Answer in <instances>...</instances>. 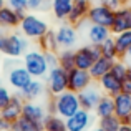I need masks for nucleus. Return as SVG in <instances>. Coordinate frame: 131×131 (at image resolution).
Instances as JSON below:
<instances>
[{"instance_id": "f257e3e1", "label": "nucleus", "mask_w": 131, "mask_h": 131, "mask_svg": "<svg viewBox=\"0 0 131 131\" xmlns=\"http://www.w3.org/2000/svg\"><path fill=\"white\" fill-rule=\"evenodd\" d=\"M78 110H81L80 100H78V93L67 90V91L60 93L57 96H51V100L48 101L47 111L51 113V115H58L63 119H67L70 116H73Z\"/></svg>"}, {"instance_id": "f03ea898", "label": "nucleus", "mask_w": 131, "mask_h": 131, "mask_svg": "<svg viewBox=\"0 0 131 131\" xmlns=\"http://www.w3.org/2000/svg\"><path fill=\"white\" fill-rule=\"evenodd\" d=\"M3 67L7 68V81L17 91H22L33 80V77L23 67V63H18V58H8L7 61H3Z\"/></svg>"}, {"instance_id": "7ed1b4c3", "label": "nucleus", "mask_w": 131, "mask_h": 131, "mask_svg": "<svg viewBox=\"0 0 131 131\" xmlns=\"http://www.w3.org/2000/svg\"><path fill=\"white\" fill-rule=\"evenodd\" d=\"M18 28H20V33H22L23 37H27L28 40L42 38L45 33L50 30L48 28V23L45 22L43 18L33 15V13H27V15L23 17L20 25H18Z\"/></svg>"}, {"instance_id": "20e7f679", "label": "nucleus", "mask_w": 131, "mask_h": 131, "mask_svg": "<svg viewBox=\"0 0 131 131\" xmlns=\"http://www.w3.org/2000/svg\"><path fill=\"white\" fill-rule=\"evenodd\" d=\"M23 67L28 70V73L33 78H38V80L47 77L48 70H50L42 50H28L23 55Z\"/></svg>"}, {"instance_id": "39448f33", "label": "nucleus", "mask_w": 131, "mask_h": 131, "mask_svg": "<svg viewBox=\"0 0 131 131\" xmlns=\"http://www.w3.org/2000/svg\"><path fill=\"white\" fill-rule=\"evenodd\" d=\"M47 91L48 95L57 96L68 90V71L61 67H55L47 73Z\"/></svg>"}, {"instance_id": "423d86ee", "label": "nucleus", "mask_w": 131, "mask_h": 131, "mask_svg": "<svg viewBox=\"0 0 131 131\" xmlns=\"http://www.w3.org/2000/svg\"><path fill=\"white\" fill-rule=\"evenodd\" d=\"M28 51V38L22 33H10L5 37L2 53L8 58H20Z\"/></svg>"}, {"instance_id": "0eeeda50", "label": "nucleus", "mask_w": 131, "mask_h": 131, "mask_svg": "<svg viewBox=\"0 0 131 131\" xmlns=\"http://www.w3.org/2000/svg\"><path fill=\"white\" fill-rule=\"evenodd\" d=\"M101 57V50L100 45H85L75 50V68L80 70H90L95 60Z\"/></svg>"}, {"instance_id": "6e6552de", "label": "nucleus", "mask_w": 131, "mask_h": 131, "mask_svg": "<svg viewBox=\"0 0 131 131\" xmlns=\"http://www.w3.org/2000/svg\"><path fill=\"white\" fill-rule=\"evenodd\" d=\"M55 35H57V42L60 50H73V47L78 43L77 27L71 25V23H61L55 30Z\"/></svg>"}, {"instance_id": "1a4fd4ad", "label": "nucleus", "mask_w": 131, "mask_h": 131, "mask_svg": "<svg viewBox=\"0 0 131 131\" xmlns=\"http://www.w3.org/2000/svg\"><path fill=\"white\" fill-rule=\"evenodd\" d=\"M103 96V91L101 88H100L98 81H93L91 85H88L85 90H81L80 93H78V100H80V105L83 110H86V111H95L96 105H98V101L101 100Z\"/></svg>"}, {"instance_id": "9d476101", "label": "nucleus", "mask_w": 131, "mask_h": 131, "mask_svg": "<svg viewBox=\"0 0 131 131\" xmlns=\"http://www.w3.org/2000/svg\"><path fill=\"white\" fill-rule=\"evenodd\" d=\"M113 18H115V10L111 8H106V7L100 5H91L88 12V17L86 20L93 25H101V27H106V28H111L113 25Z\"/></svg>"}, {"instance_id": "9b49d317", "label": "nucleus", "mask_w": 131, "mask_h": 131, "mask_svg": "<svg viewBox=\"0 0 131 131\" xmlns=\"http://www.w3.org/2000/svg\"><path fill=\"white\" fill-rule=\"evenodd\" d=\"M93 83V78L88 70H80V68H73L68 71V90L75 93H80L85 90L88 85Z\"/></svg>"}, {"instance_id": "f8f14e48", "label": "nucleus", "mask_w": 131, "mask_h": 131, "mask_svg": "<svg viewBox=\"0 0 131 131\" xmlns=\"http://www.w3.org/2000/svg\"><path fill=\"white\" fill-rule=\"evenodd\" d=\"M23 103H25V100L22 98V96L18 95V93H15V95H12V98H10V101L7 103L5 106H3L2 110H0V116H2L3 119H7V121L12 125L13 121H17V119L22 116V111H23Z\"/></svg>"}, {"instance_id": "ddd939ff", "label": "nucleus", "mask_w": 131, "mask_h": 131, "mask_svg": "<svg viewBox=\"0 0 131 131\" xmlns=\"http://www.w3.org/2000/svg\"><path fill=\"white\" fill-rule=\"evenodd\" d=\"M67 121V129L68 131H88L90 126L93 125V115L91 111L86 110H78L73 116L65 119Z\"/></svg>"}, {"instance_id": "4468645a", "label": "nucleus", "mask_w": 131, "mask_h": 131, "mask_svg": "<svg viewBox=\"0 0 131 131\" xmlns=\"http://www.w3.org/2000/svg\"><path fill=\"white\" fill-rule=\"evenodd\" d=\"M111 35L131 30V7H121L115 12V18H113L111 25Z\"/></svg>"}, {"instance_id": "2eb2a0df", "label": "nucleus", "mask_w": 131, "mask_h": 131, "mask_svg": "<svg viewBox=\"0 0 131 131\" xmlns=\"http://www.w3.org/2000/svg\"><path fill=\"white\" fill-rule=\"evenodd\" d=\"M90 8H91V2L90 0H73V7H71V12L68 15L67 22L77 27L78 23L86 20Z\"/></svg>"}, {"instance_id": "dca6fc26", "label": "nucleus", "mask_w": 131, "mask_h": 131, "mask_svg": "<svg viewBox=\"0 0 131 131\" xmlns=\"http://www.w3.org/2000/svg\"><path fill=\"white\" fill-rule=\"evenodd\" d=\"M98 85H100V88H101V91L105 93V95H110V96H116L118 93L123 91V81L119 80V78H116L111 71L103 75L98 80Z\"/></svg>"}, {"instance_id": "f3484780", "label": "nucleus", "mask_w": 131, "mask_h": 131, "mask_svg": "<svg viewBox=\"0 0 131 131\" xmlns=\"http://www.w3.org/2000/svg\"><path fill=\"white\" fill-rule=\"evenodd\" d=\"M22 115L25 116V118L35 121V123H40V125L43 126V119H45V116L48 115V111H47V108H45L42 103L25 101V103H23V111H22Z\"/></svg>"}, {"instance_id": "a211bd4d", "label": "nucleus", "mask_w": 131, "mask_h": 131, "mask_svg": "<svg viewBox=\"0 0 131 131\" xmlns=\"http://www.w3.org/2000/svg\"><path fill=\"white\" fill-rule=\"evenodd\" d=\"M45 91H47V85L42 80H38V78H33L22 91H18V95L25 101H37L40 96L45 95Z\"/></svg>"}, {"instance_id": "6ab92c4d", "label": "nucleus", "mask_w": 131, "mask_h": 131, "mask_svg": "<svg viewBox=\"0 0 131 131\" xmlns=\"http://www.w3.org/2000/svg\"><path fill=\"white\" fill-rule=\"evenodd\" d=\"M113 100H115V115L125 123L131 115V95H128L126 91H121L116 96H113Z\"/></svg>"}, {"instance_id": "aec40b11", "label": "nucleus", "mask_w": 131, "mask_h": 131, "mask_svg": "<svg viewBox=\"0 0 131 131\" xmlns=\"http://www.w3.org/2000/svg\"><path fill=\"white\" fill-rule=\"evenodd\" d=\"M111 37V30L101 25H93L90 23L86 27V40L91 45H101L106 38Z\"/></svg>"}, {"instance_id": "412c9836", "label": "nucleus", "mask_w": 131, "mask_h": 131, "mask_svg": "<svg viewBox=\"0 0 131 131\" xmlns=\"http://www.w3.org/2000/svg\"><path fill=\"white\" fill-rule=\"evenodd\" d=\"M113 63H115V60H110V58L103 57V55L98 58V60H95V63H93L91 68L88 70L90 75H91V78H93V81H98L103 75L110 73V71H111Z\"/></svg>"}, {"instance_id": "4be33fe9", "label": "nucleus", "mask_w": 131, "mask_h": 131, "mask_svg": "<svg viewBox=\"0 0 131 131\" xmlns=\"http://www.w3.org/2000/svg\"><path fill=\"white\" fill-rule=\"evenodd\" d=\"M20 25V17L13 8H10L8 5L0 8V27L3 30L5 28H17Z\"/></svg>"}, {"instance_id": "5701e85b", "label": "nucleus", "mask_w": 131, "mask_h": 131, "mask_svg": "<svg viewBox=\"0 0 131 131\" xmlns=\"http://www.w3.org/2000/svg\"><path fill=\"white\" fill-rule=\"evenodd\" d=\"M71 7H73V0H51V12H53L55 18L57 20H68V15L71 12Z\"/></svg>"}, {"instance_id": "b1692460", "label": "nucleus", "mask_w": 131, "mask_h": 131, "mask_svg": "<svg viewBox=\"0 0 131 131\" xmlns=\"http://www.w3.org/2000/svg\"><path fill=\"white\" fill-rule=\"evenodd\" d=\"M95 115L98 116V118L115 115V100H113V96L103 93L101 100L98 101V105H96V108H95Z\"/></svg>"}, {"instance_id": "393cba45", "label": "nucleus", "mask_w": 131, "mask_h": 131, "mask_svg": "<svg viewBox=\"0 0 131 131\" xmlns=\"http://www.w3.org/2000/svg\"><path fill=\"white\" fill-rule=\"evenodd\" d=\"M43 129L47 131H68L67 129V121L58 115L48 113L43 119Z\"/></svg>"}, {"instance_id": "a878e982", "label": "nucleus", "mask_w": 131, "mask_h": 131, "mask_svg": "<svg viewBox=\"0 0 131 131\" xmlns=\"http://www.w3.org/2000/svg\"><path fill=\"white\" fill-rule=\"evenodd\" d=\"M37 42H38V47L42 51H60V47H58V42H57V35H55L53 30H48L42 38H38Z\"/></svg>"}, {"instance_id": "bb28decb", "label": "nucleus", "mask_w": 131, "mask_h": 131, "mask_svg": "<svg viewBox=\"0 0 131 131\" xmlns=\"http://www.w3.org/2000/svg\"><path fill=\"white\" fill-rule=\"evenodd\" d=\"M113 38H115L116 50H118V58H123V57H125V53L128 51V48L131 47V30L116 33Z\"/></svg>"}, {"instance_id": "cd10ccee", "label": "nucleus", "mask_w": 131, "mask_h": 131, "mask_svg": "<svg viewBox=\"0 0 131 131\" xmlns=\"http://www.w3.org/2000/svg\"><path fill=\"white\" fill-rule=\"evenodd\" d=\"M43 126L40 125V123H35L32 121V119L25 118V116H20L17 121H13L12 125H10V129L12 131H40Z\"/></svg>"}, {"instance_id": "c85d7f7f", "label": "nucleus", "mask_w": 131, "mask_h": 131, "mask_svg": "<svg viewBox=\"0 0 131 131\" xmlns=\"http://www.w3.org/2000/svg\"><path fill=\"white\" fill-rule=\"evenodd\" d=\"M58 67L70 71L75 68V50H60L58 51Z\"/></svg>"}, {"instance_id": "c756f323", "label": "nucleus", "mask_w": 131, "mask_h": 131, "mask_svg": "<svg viewBox=\"0 0 131 131\" xmlns=\"http://www.w3.org/2000/svg\"><path fill=\"white\" fill-rule=\"evenodd\" d=\"M121 119L116 115H110V116H103V118H98V126L103 131H118L119 126H121Z\"/></svg>"}, {"instance_id": "7c9ffc66", "label": "nucleus", "mask_w": 131, "mask_h": 131, "mask_svg": "<svg viewBox=\"0 0 131 131\" xmlns=\"http://www.w3.org/2000/svg\"><path fill=\"white\" fill-rule=\"evenodd\" d=\"M100 50H101V55L110 60H118V50H116V43H115V38L110 37L106 38L105 42L100 45Z\"/></svg>"}, {"instance_id": "2f4dec72", "label": "nucleus", "mask_w": 131, "mask_h": 131, "mask_svg": "<svg viewBox=\"0 0 131 131\" xmlns=\"http://www.w3.org/2000/svg\"><path fill=\"white\" fill-rule=\"evenodd\" d=\"M111 73L115 75L116 78H119L121 81H125L126 78H128V65L123 60H115V63H113V67H111Z\"/></svg>"}, {"instance_id": "473e14b6", "label": "nucleus", "mask_w": 131, "mask_h": 131, "mask_svg": "<svg viewBox=\"0 0 131 131\" xmlns=\"http://www.w3.org/2000/svg\"><path fill=\"white\" fill-rule=\"evenodd\" d=\"M51 5V0H28V10L30 12H42L48 10Z\"/></svg>"}, {"instance_id": "72a5a7b5", "label": "nucleus", "mask_w": 131, "mask_h": 131, "mask_svg": "<svg viewBox=\"0 0 131 131\" xmlns=\"http://www.w3.org/2000/svg\"><path fill=\"white\" fill-rule=\"evenodd\" d=\"M7 5L15 12H28V0H7Z\"/></svg>"}, {"instance_id": "f704fd0d", "label": "nucleus", "mask_w": 131, "mask_h": 131, "mask_svg": "<svg viewBox=\"0 0 131 131\" xmlns=\"http://www.w3.org/2000/svg\"><path fill=\"white\" fill-rule=\"evenodd\" d=\"M43 55H45V60H47V65L50 70L58 67V51H43Z\"/></svg>"}, {"instance_id": "c9c22d12", "label": "nucleus", "mask_w": 131, "mask_h": 131, "mask_svg": "<svg viewBox=\"0 0 131 131\" xmlns=\"http://www.w3.org/2000/svg\"><path fill=\"white\" fill-rule=\"evenodd\" d=\"M10 98H12V93L8 91V88H5L2 83H0V110L10 101Z\"/></svg>"}, {"instance_id": "e433bc0d", "label": "nucleus", "mask_w": 131, "mask_h": 131, "mask_svg": "<svg viewBox=\"0 0 131 131\" xmlns=\"http://www.w3.org/2000/svg\"><path fill=\"white\" fill-rule=\"evenodd\" d=\"M96 2L100 3V5H103V7H106V8H111V10H118V8H121L123 7V3H121V0H96Z\"/></svg>"}, {"instance_id": "4c0bfd02", "label": "nucleus", "mask_w": 131, "mask_h": 131, "mask_svg": "<svg viewBox=\"0 0 131 131\" xmlns=\"http://www.w3.org/2000/svg\"><path fill=\"white\" fill-rule=\"evenodd\" d=\"M123 91H126L128 95H131V77H128L123 81Z\"/></svg>"}, {"instance_id": "58836bf2", "label": "nucleus", "mask_w": 131, "mask_h": 131, "mask_svg": "<svg viewBox=\"0 0 131 131\" xmlns=\"http://www.w3.org/2000/svg\"><path fill=\"white\" fill-rule=\"evenodd\" d=\"M3 129H10V123L0 116V131H3Z\"/></svg>"}, {"instance_id": "ea45409f", "label": "nucleus", "mask_w": 131, "mask_h": 131, "mask_svg": "<svg viewBox=\"0 0 131 131\" xmlns=\"http://www.w3.org/2000/svg\"><path fill=\"white\" fill-rule=\"evenodd\" d=\"M121 60H125V63H126V65H131V47L128 48V51L125 53V57H123Z\"/></svg>"}, {"instance_id": "a19ab883", "label": "nucleus", "mask_w": 131, "mask_h": 131, "mask_svg": "<svg viewBox=\"0 0 131 131\" xmlns=\"http://www.w3.org/2000/svg\"><path fill=\"white\" fill-rule=\"evenodd\" d=\"M5 33H3V28L0 27V51H2V48H3V42H5Z\"/></svg>"}, {"instance_id": "79ce46f5", "label": "nucleus", "mask_w": 131, "mask_h": 131, "mask_svg": "<svg viewBox=\"0 0 131 131\" xmlns=\"http://www.w3.org/2000/svg\"><path fill=\"white\" fill-rule=\"evenodd\" d=\"M118 131H131V126L128 125V123H121V126H119Z\"/></svg>"}, {"instance_id": "37998d69", "label": "nucleus", "mask_w": 131, "mask_h": 131, "mask_svg": "<svg viewBox=\"0 0 131 131\" xmlns=\"http://www.w3.org/2000/svg\"><path fill=\"white\" fill-rule=\"evenodd\" d=\"M7 5V0H0V8H2V7H5Z\"/></svg>"}, {"instance_id": "c03bdc74", "label": "nucleus", "mask_w": 131, "mask_h": 131, "mask_svg": "<svg viewBox=\"0 0 131 131\" xmlns=\"http://www.w3.org/2000/svg\"><path fill=\"white\" fill-rule=\"evenodd\" d=\"M90 131H103V129L100 128V126H96V128H93V129H90Z\"/></svg>"}, {"instance_id": "a18cd8bd", "label": "nucleus", "mask_w": 131, "mask_h": 131, "mask_svg": "<svg viewBox=\"0 0 131 131\" xmlns=\"http://www.w3.org/2000/svg\"><path fill=\"white\" fill-rule=\"evenodd\" d=\"M125 123H128V125H129V126H131V115H129V116H128V119H126V121H125Z\"/></svg>"}, {"instance_id": "49530a36", "label": "nucleus", "mask_w": 131, "mask_h": 131, "mask_svg": "<svg viewBox=\"0 0 131 131\" xmlns=\"http://www.w3.org/2000/svg\"><path fill=\"white\" fill-rule=\"evenodd\" d=\"M128 77H131V65H128Z\"/></svg>"}, {"instance_id": "de8ad7c7", "label": "nucleus", "mask_w": 131, "mask_h": 131, "mask_svg": "<svg viewBox=\"0 0 131 131\" xmlns=\"http://www.w3.org/2000/svg\"><path fill=\"white\" fill-rule=\"evenodd\" d=\"M2 68H3V63H2V58H0V73H2Z\"/></svg>"}, {"instance_id": "09e8293b", "label": "nucleus", "mask_w": 131, "mask_h": 131, "mask_svg": "<svg viewBox=\"0 0 131 131\" xmlns=\"http://www.w3.org/2000/svg\"><path fill=\"white\" fill-rule=\"evenodd\" d=\"M131 2V0H121V3H123V5H125V3H129Z\"/></svg>"}, {"instance_id": "8fccbe9b", "label": "nucleus", "mask_w": 131, "mask_h": 131, "mask_svg": "<svg viewBox=\"0 0 131 131\" xmlns=\"http://www.w3.org/2000/svg\"><path fill=\"white\" fill-rule=\"evenodd\" d=\"M3 131H12V129H3Z\"/></svg>"}, {"instance_id": "3c124183", "label": "nucleus", "mask_w": 131, "mask_h": 131, "mask_svg": "<svg viewBox=\"0 0 131 131\" xmlns=\"http://www.w3.org/2000/svg\"><path fill=\"white\" fill-rule=\"evenodd\" d=\"M40 131H47V129H43V128H42V129H40Z\"/></svg>"}]
</instances>
